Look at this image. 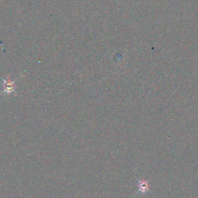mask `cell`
Returning a JSON list of instances; mask_svg holds the SVG:
<instances>
[{
	"mask_svg": "<svg viewBox=\"0 0 198 198\" xmlns=\"http://www.w3.org/2000/svg\"><path fill=\"white\" fill-rule=\"evenodd\" d=\"M138 180V192L142 194H145L148 193L150 190V184H149V181L144 180H139L137 178Z\"/></svg>",
	"mask_w": 198,
	"mask_h": 198,
	"instance_id": "1",
	"label": "cell"
},
{
	"mask_svg": "<svg viewBox=\"0 0 198 198\" xmlns=\"http://www.w3.org/2000/svg\"><path fill=\"white\" fill-rule=\"evenodd\" d=\"M15 91V85L14 82L11 81L4 80V86H3V93L6 95H9L14 92Z\"/></svg>",
	"mask_w": 198,
	"mask_h": 198,
	"instance_id": "2",
	"label": "cell"
}]
</instances>
